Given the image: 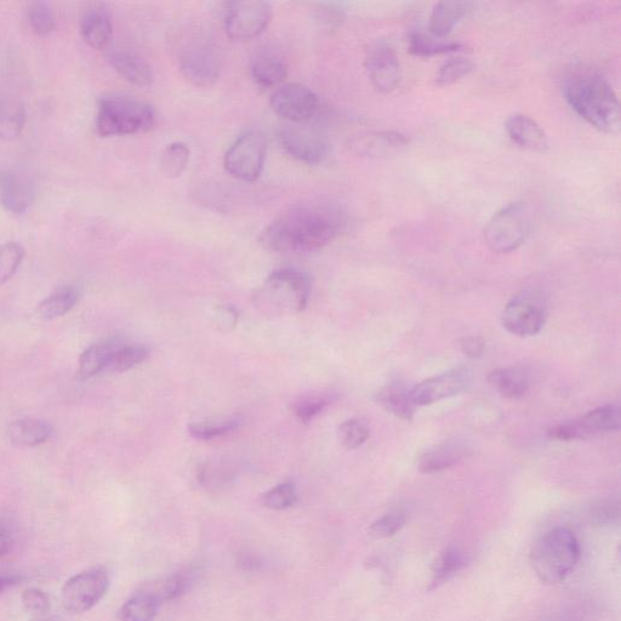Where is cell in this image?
Listing matches in <instances>:
<instances>
[{
	"label": "cell",
	"instance_id": "cell-13",
	"mask_svg": "<svg viewBox=\"0 0 621 621\" xmlns=\"http://www.w3.org/2000/svg\"><path fill=\"white\" fill-rule=\"evenodd\" d=\"M260 294L262 298L279 301L282 306L287 305L294 312H301L309 304L311 279L306 273L298 270H277L267 277Z\"/></svg>",
	"mask_w": 621,
	"mask_h": 621
},
{
	"label": "cell",
	"instance_id": "cell-52",
	"mask_svg": "<svg viewBox=\"0 0 621 621\" xmlns=\"http://www.w3.org/2000/svg\"><path fill=\"white\" fill-rule=\"evenodd\" d=\"M24 580V575L10 572V571H0V595H3L4 592H7L14 586L19 585L21 581Z\"/></svg>",
	"mask_w": 621,
	"mask_h": 621
},
{
	"label": "cell",
	"instance_id": "cell-22",
	"mask_svg": "<svg viewBox=\"0 0 621 621\" xmlns=\"http://www.w3.org/2000/svg\"><path fill=\"white\" fill-rule=\"evenodd\" d=\"M470 453L465 442L449 441L436 444L420 455L418 469L423 474H436L463 461Z\"/></svg>",
	"mask_w": 621,
	"mask_h": 621
},
{
	"label": "cell",
	"instance_id": "cell-38",
	"mask_svg": "<svg viewBox=\"0 0 621 621\" xmlns=\"http://www.w3.org/2000/svg\"><path fill=\"white\" fill-rule=\"evenodd\" d=\"M27 19L34 33L41 37H48L58 28V21L53 7L47 2H33L28 5Z\"/></svg>",
	"mask_w": 621,
	"mask_h": 621
},
{
	"label": "cell",
	"instance_id": "cell-5",
	"mask_svg": "<svg viewBox=\"0 0 621 621\" xmlns=\"http://www.w3.org/2000/svg\"><path fill=\"white\" fill-rule=\"evenodd\" d=\"M533 227V214L529 205L516 202L501 208L488 221L484 241L494 253L515 252L527 241Z\"/></svg>",
	"mask_w": 621,
	"mask_h": 621
},
{
	"label": "cell",
	"instance_id": "cell-40",
	"mask_svg": "<svg viewBox=\"0 0 621 621\" xmlns=\"http://www.w3.org/2000/svg\"><path fill=\"white\" fill-rule=\"evenodd\" d=\"M25 248L17 242L0 244V286L10 281L25 259Z\"/></svg>",
	"mask_w": 621,
	"mask_h": 621
},
{
	"label": "cell",
	"instance_id": "cell-27",
	"mask_svg": "<svg viewBox=\"0 0 621 621\" xmlns=\"http://www.w3.org/2000/svg\"><path fill=\"white\" fill-rule=\"evenodd\" d=\"M121 345V341L110 339L88 347L79 357L78 378L88 380L107 370L110 367L113 353Z\"/></svg>",
	"mask_w": 621,
	"mask_h": 621
},
{
	"label": "cell",
	"instance_id": "cell-29",
	"mask_svg": "<svg viewBox=\"0 0 621 621\" xmlns=\"http://www.w3.org/2000/svg\"><path fill=\"white\" fill-rule=\"evenodd\" d=\"M27 115L22 102L10 95H0V140L13 141L25 129Z\"/></svg>",
	"mask_w": 621,
	"mask_h": 621
},
{
	"label": "cell",
	"instance_id": "cell-16",
	"mask_svg": "<svg viewBox=\"0 0 621 621\" xmlns=\"http://www.w3.org/2000/svg\"><path fill=\"white\" fill-rule=\"evenodd\" d=\"M470 385V370L459 367L421 381L412 387L409 393L415 406H429L460 395L469 389Z\"/></svg>",
	"mask_w": 621,
	"mask_h": 621
},
{
	"label": "cell",
	"instance_id": "cell-30",
	"mask_svg": "<svg viewBox=\"0 0 621 621\" xmlns=\"http://www.w3.org/2000/svg\"><path fill=\"white\" fill-rule=\"evenodd\" d=\"M469 563V556L466 552L450 546V548L441 552L431 567L430 590L440 588L446 584L448 580L453 579L455 575L463 571Z\"/></svg>",
	"mask_w": 621,
	"mask_h": 621
},
{
	"label": "cell",
	"instance_id": "cell-23",
	"mask_svg": "<svg viewBox=\"0 0 621 621\" xmlns=\"http://www.w3.org/2000/svg\"><path fill=\"white\" fill-rule=\"evenodd\" d=\"M108 62L125 81L138 87H148L153 83V71L148 62L130 50H112L107 55Z\"/></svg>",
	"mask_w": 621,
	"mask_h": 621
},
{
	"label": "cell",
	"instance_id": "cell-11",
	"mask_svg": "<svg viewBox=\"0 0 621 621\" xmlns=\"http://www.w3.org/2000/svg\"><path fill=\"white\" fill-rule=\"evenodd\" d=\"M180 71L198 88H210L219 81L221 56L218 48L205 39L188 43L180 54Z\"/></svg>",
	"mask_w": 621,
	"mask_h": 621
},
{
	"label": "cell",
	"instance_id": "cell-24",
	"mask_svg": "<svg viewBox=\"0 0 621 621\" xmlns=\"http://www.w3.org/2000/svg\"><path fill=\"white\" fill-rule=\"evenodd\" d=\"M53 434V426L41 419H20L13 421L8 427L10 442L20 448L41 446V444L49 441Z\"/></svg>",
	"mask_w": 621,
	"mask_h": 621
},
{
	"label": "cell",
	"instance_id": "cell-36",
	"mask_svg": "<svg viewBox=\"0 0 621 621\" xmlns=\"http://www.w3.org/2000/svg\"><path fill=\"white\" fill-rule=\"evenodd\" d=\"M190 162V150L182 142H173L162 153L161 172L170 180L178 179L184 174Z\"/></svg>",
	"mask_w": 621,
	"mask_h": 621
},
{
	"label": "cell",
	"instance_id": "cell-6",
	"mask_svg": "<svg viewBox=\"0 0 621 621\" xmlns=\"http://www.w3.org/2000/svg\"><path fill=\"white\" fill-rule=\"evenodd\" d=\"M548 315V300L544 293L539 289L527 288L506 304L501 313V324L511 334L531 338L543 330Z\"/></svg>",
	"mask_w": 621,
	"mask_h": 621
},
{
	"label": "cell",
	"instance_id": "cell-34",
	"mask_svg": "<svg viewBox=\"0 0 621 621\" xmlns=\"http://www.w3.org/2000/svg\"><path fill=\"white\" fill-rule=\"evenodd\" d=\"M408 45L410 54L420 56V58H430V56L454 53L461 49L460 43L442 42L437 38L426 36L420 31L409 33Z\"/></svg>",
	"mask_w": 621,
	"mask_h": 621
},
{
	"label": "cell",
	"instance_id": "cell-39",
	"mask_svg": "<svg viewBox=\"0 0 621 621\" xmlns=\"http://www.w3.org/2000/svg\"><path fill=\"white\" fill-rule=\"evenodd\" d=\"M150 356V349L146 345L141 344H122L113 353L110 367L107 370L115 373H124L128 370L139 366L146 358Z\"/></svg>",
	"mask_w": 621,
	"mask_h": 621
},
{
	"label": "cell",
	"instance_id": "cell-48",
	"mask_svg": "<svg viewBox=\"0 0 621 621\" xmlns=\"http://www.w3.org/2000/svg\"><path fill=\"white\" fill-rule=\"evenodd\" d=\"M15 544V533L8 521L0 520V560L10 554Z\"/></svg>",
	"mask_w": 621,
	"mask_h": 621
},
{
	"label": "cell",
	"instance_id": "cell-17",
	"mask_svg": "<svg viewBox=\"0 0 621 621\" xmlns=\"http://www.w3.org/2000/svg\"><path fill=\"white\" fill-rule=\"evenodd\" d=\"M36 196L30 175L16 167H0V205L8 213L21 215L31 208Z\"/></svg>",
	"mask_w": 621,
	"mask_h": 621
},
{
	"label": "cell",
	"instance_id": "cell-8",
	"mask_svg": "<svg viewBox=\"0 0 621 621\" xmlns=\"http://www.w3.org/2000/svg\"><path fill=\"white\" fill-rule=\"evenodd\" d=\"M108 588H110V575L105 569H88L73 575L62 586V606L73 614L89 612L105 597Z\"/></svg>",
	"mask_w": 621,
	"mask_h": 621
},
{
	"label": "cell",
	"instance_id": "cell-1",
	"mask_svg": "<svg viewBox=\"0 0 621 621\" xmlns=\"http://www.w3.org/2000/svg\"><path fill=\"white\" fill-rule=\"evenodd\" d=\"M346 216L333 203L313 202L289 208L266 227L260 242L277 253H305L322 249L343 232Z\"/></svg>",
	"mask_w": 621,
	"mask_h": 621
},
{
	"label": "cell",
	"instance_id": "cell-28",
	"mask_svg": "<svg viewBox=\"0 0 621 621\" xmlns=\"http://www.w3.org/2000/svg\"><path fill=\"white\" fill-rule=\"evenodd\" d=\"M472 3L469 2H441L432 10L429 22V31L436 38L446 37L459 24L461 19L469 13Z\"/></svg>",
	"mask_w": 621,
	"mask_h": 621
},
{
	"label": "cell",
	"instance_id": "cell-10",
	"mask_svg": "<svg viewBox=\"0 0 621 621\" xmlns=\"http://www.w3.org/2000/svg\"><path fill=\"white\" fill-rule=\"evenodd\" d=\"M278 144L295 161L317 165L326 161L330 145L326 135L305 124H286L277 133Z\"/></svg>",
	"mask_w": 621,
	"mask_h": 621
},
{
	"label": "cell",
	"instance_id": "cell-2",
	"mask_svg": "<svg viewBox=\"0 0 621 621\" xmlns=\"http://www.w3.org/2000/svg\"><path fill=\"white\" fill-rule=\"evenodd\" d=\"M563 95L577 115L609 135L620 131L621 112L617 94L602 73L594 68H572L563 79Z\"/></svg>",
	"mask_w": 621,
	"mask_h": 621
},
{
	"label": "cell",
	"instance_id": "cell-33",
	"mask_svg": "<svg viewBox=\"0 0 621 621\" xmlns=\"http://www.w3.org/2000/svg\"><path fill=\"white\" fill-rule=\"evenodd\" d=\"M243 424L241 415H233L231 418L221 420L201 421V423H192L188 425V434L196 440L210 441L216 437H222L231 434L232 431L238 429Z\"/></svg>",
	"mask_w": 621,
	"mask_h": 621
},
{
	"label": "cell",
	"instance_id": "cell-42",
	"mask_svg": "<svg viewBox=\"0 0 621 621\" xmlns=\"http://www.w3.org/2000/svg\"><path fill=\"white\" fill-rule=\"evenodd\" d=\"M590 521L596 526L611 527L620 520L619 501L608 498L595 500L588 510Z\"/></svg>",
	"mask_w": 621,
	"mask_h": 621
},
{
	"label": "cell",
	"instance_id": "cell-51",
	"mask_svg": "<svg viewBox=\"0 0 621 621\" xmlns=\"http://www.w3.org/2000/svg\"><path fill=\"white\" fill-rule=\"evenodd\" d=\"M344 11L336 4H323L321 8V20L324 24L336 27L343 20Z\"/></svg>",
	"mask_w": 621,
	"mask_h": 621
},
{
	"label": "cell",
	"instance_id": "cell-15",
	"mask_svg": "<svg viewBox=\"0 0 621 621\" xmlns=\"http://www.w3.org/2000/svg\"><path fill=\"white\" fill-rule=\"evenodd\" d=\"M620 429V409L614 404L591 410L583 418L552 427L549 435L555 440L574 441Z\"/></svg>",
	"mask_w": 621,
	"mask_h": 621
},
{
	"label": "cell",
	"instance_id": "cell-7",
	"mask_svg": "<svg viewBox=\"0 0 621 621\" xmlns=\"http://www.w3.org/2000/svg\"><path fill=\"white\" fill-rule=\"evenodd\" d=\"M267 142L260 131L250 130L239 136L226 152L224 165L232 178L254 182L260 178L266 161Z\"/></svg>",
	"mask_w": 621,
	"mask_h": 621
},
{
	"label": "cell",
	"instance_id": "cell-18",
	"mask_svg": "<svg viewBox=\"0 0 621 621\" xmlns=\"http://www.w3.org/2000/svg\"><path fill=\"white\" fill-rule=\"evenodd\" d=\"M409 145L406 135L398 131H370L351 142L357 155L370 158H389L400 155Z\"/></svg>",
	"mask_w": 621,
	"mask_h": 621
},
{
	"label": "cell",
	"instance_id": "cell-25",
	"mask_svg": "<svg viewBox=\"0 0 621 621\" xmlns=\"http://www.w3.org/2000/svg\"><path fill=\"white\" fill-rule=\"evenodd\" d=\"M409 391L402 381H391L375 393L374 401L395 417L409 421L414 418L417 408L410 398Z\"/></svg>",
	"mask_w": 621,
	"mask_h": 621
},
{
	"label": "cell",
	"instance_id": "cell-9",
	"mask_svg": "<svg viewBox=\"0 0 621 621\" xmlns=\"http://www.w3.org/2000/svg\"><path fill=\"white\" fill-rule=\"evenodd\" d=\"M272 5L262 0H239L227 5L225 31L233 41L247 42L266 31L272 20Z\"/></svg>",
	"mask_w": 621,
	"mask_h": 621
},
{
	"label": "cell",
	"instance_id": "cell-31",
	"mask_svg": "<svg viewBox=\"0 0 621 621\" xmlns=\"http://www.w3.org/2000/svg\"><path fill=\"white\" fill-rule=\"evenodd\" d=\"M81 299V292L74 287H64L44 299L37 307L39 317L53 321L65 316Z\"/></svg>",
	"mask_w": 621,
	"mask_h": 621
},
{
	"label": "cell",
	"instance_id": "cell-20",
	"mask_svg": "<svg viewBox=\"0 0 621 621\" xmlns=\"http://www.w3.org/2000/svg\"><path fill=\"white\" fill-rule=\"evenodd\" d=\"M250 77L262 90L279 88L286 81L288 66L281 55L272 50H261L250 62Z\"/></svg>",
	"mask_w": 621,
	"mask_h": 621
},
{
	"label": "cell",
	"instance_id": "cell-45",
	"mask_svg": "<svg viewBox=\"0 0 621 621\" xmlns=\"http://www.w3.org/2000/svg\"><path fill=\"white\" fill-rule=\"evenodd\" d=\"M406 524V516L402 512H390L376 520L369 528V535L375 539H386L400 532Z\"/></svg>",
	"mask_w": 621,
	"mask_h": 621
},
{
	"label": "cell",
	"instance_id": "cell-49",
	"mask_svg": "<svg viewBox=\"0 0 621 621\" xmlns=\"http://www.w3.org/2000/svg\"><path fill=\"white\" fill-rule=\"evenodd\" d=\"M460 349L466 357L476 360V358H481L483 356L486 344H484V341L481 338L469 336V338L460 340Z\"/></svg>",
	"mask_w": 621,
	"mask_h": 621
},
{
	"label": "cell",
	"instance_id": "cell-50",
	"mask_svg": "<svg viewBox=\"0 0 621 621\" xmlns=\"http://www.w3.org/2000/svg\"><path fill=\"white\" fill-rule=\"evenodd\" d=\"M216 311H218V315H216V318H218V324L220 329L224 327L227 332V330H231L236 327L239 319V313L235 309V307L229 305H221L218 307V309H216Z\"/></svg>",
	"mask_w": 621,
	"mask_h": 621
},
{
	"label": "cell",
	"instance_id": "cell-14",
	"mask_svg": "<svg viewBox=\"0 0 621 621\" xmlns=\"http://www.w3.org/2000/svg\"><path fill=\"white\" fill-rule=\"evenodd\" d=\"M364 66L373 87L380 93H391L402 81V66L392 45L378 39L369 45Z\"/></svg>",
	"mask_w": 621,
	"mask_h": 621
},
{
	"label": "cell",
	"instance_id": "cell-41",
	"mask_svg": "<svg viewBox=\"0 0 621 621\" xmlns=\"http://www.w3.org/2000/svg\"><path fill=\"white\" fill-rule=\"evenodd\" d=\"M476 70L474 61L465 58L450 59L440 67L436 74V84L440 87H447V85L454 84L460 81L461 78L469 76L470 73Z\"/></svg>",
	"mask_w": 621,
	"mask_h": 621
},
{
	"label": "cell",
	"instance_id": "cell-12",
	"mask_svg": "<svg viewBox=\"0 0 621 621\" xmlns=\"http://www.w3.org/2000/svg\"><path fill=\"white\" fill-rule=\"evenodd\" d=\"M271 107L277 116L290 124H306L318 116L321 100L306 85L288 83L273 93Z\"/></svg>",
	"mask_w": 621,
	"mask_h": 621
},
{
	"label": "cell",
	"instance_id": "cell-47",
	"mask_svg": "<svg viewBox=\"0 0 621 621\" xmlns=\"http://www.w3.org/2000/svg\"><path fill=\"white\" fill-rule=\"evenodd\" d=\"M22 605L27 612L36 615H43L49 612L50 600L44 591L39 589H27L21 597Z\"/></svg>",
	"mask_w": 621,
	"mask_h": 621
},
{
	"label": "cell",
	"instance_id": "cell-26",
	"mask_svg": "<svg viewBox=\"0 0 621 621\" xmlns=\"http://www.w3.org/2000/svg\"><path fill=\"white\" fill-rule=\"evenodd\" d=\"M488 381L501 396L514 401L526 396L531 386V378L522 367L495 369L489 373Z\"/></svg>",
	"mask_w": 621,
	"mask_h": 621
},
{
	"label": "cell",
	"instance_id": "cell-43",
	"mask_svg": "<svg viewBox=\"0 0 621 621\" xmlns=\"http://www.w3.org/2000/svg\"><path fill=\"white\" fill-rule=\"evenodd\" d=\"M261 503L271 510H287L298 503V494H296L294 484L286 482L262 495Z\"/></svg>",
	"mask_w": 621,
	"mask_h": 621
},
{
	"label": "cell",
	"instance_id": "cell-44",
	"mask_svg": "<svg viewBox=\"0 0 621 621\" xmlns=\"http://www.w3.org/2000/svg\"><path fill=\"white\" fill-rule=\"evenodd\" d=\"M339 440L347 450L360 448L370 437L369 427L361 420L351 419L339 427Z\"/></svg>",
	"mask_w": 621,
	"mask_h": 621
},
{
	"label": "cell",
	"instance_id": "cell-3",
	"mask_svg": "<svg viewBox=\"0 0 621 621\" xmlns=\"http://www.w3.org/2000/svg\"><path fill=\"white\" fill-rule=\"evenodd\" d=\"M580 545L575 534L566 527H557L537 540L531 551V566L540 581L558 584L577 566Z\"/></svg>",
	"mask_w": 621,
	"mask_h": 621
},
{
	"label": "cell",
	"instance_id": "cell-35",
	"mask_svg": "<svg viewBox=\"0 0 621 621\" xmlns=\"http://www.w3.org/2000/svg\"><path fill=\"white\" fill-rule=\"evenodd\" d=\"M335 400L334 393L330 392L306 393V395L296 398L292 408L301 423L309 424Z\"/></svg>",
	"mask_w": 621,
	"mask_h": 621
},
{
	"label": "cell",
	"instance_id": "cell-32",
	"mask_svg": "<svg viewBox=\"0 0 621 621\" xmlns=\"http://www.w3.org/2000/svg\"><path fill=\"white\" fill-rule=\"evenodd\" d=\"M161 606L150 592L141 591L131 597L119 609L118 621H153L157 617L158 608Z\"/></svg>",
	"mask_w": 621,
	"mask_h": 621
},
{
	"label": "cell",
	"instance_id": "cell-46",
	"mask_svg": "<svg viewBox=\"0 0 621 621\" xmlns=\"http://www.w3.org/2000/svg\"><path fill=\"white\" fill-rule=\"evenodd\" d=\"M197 474L199 483L209 489L229 486L233 478H235V475L230 470L210 464H204L199 467Z\"/></svg>",
	"mask_w": 621,
	"mask_h": 621
},
{
	"label": "cell",
	"instance_id": "cell-37",
	"mask_svg": "<svg viewBox=\"0 0 621 621\" xmlns=\"http://www.w3.org/2000/svg\"><path fill=\"white\" fill-rule=\"evenodd\" d=\"M192 581V571L182 572L161 580V583H156L145 591L150 592L159 603L172 601L174 598L184 594V592L190 588Z\"/></svg>",
	"mask_w": 621,
	"mask_h": 621
},
{
	"label": "cell",
	"instance_id": "cell-19",
	"mask_svg": "<svg viewBox=\"0 0 621 621\" xmlns=\"http://www.w3.org/2000/svg\"><path fill=\"white\" fill-rule=\"evenodd\" d=\"M81 32L85 43L95 50L110 47L113 37V24L110 9L106 4L95 3L84 10Z\"/></svg>",
	"mask_w": 621,
	"mask_h": 621
},
{
	"label": "cell",
	"instance_id": "cell-4",
	"mask_svg": "<svg viewBox=\"0 0 621 621\" xmlns=\"http://www.w3.org/2000/svg\"><path fill=\"white\" fill-rule=\"evenodd\" d=\"M156 123V112L145 101L123 94L102 96L95 129L101 138L146 133Z\"/></svg>",
	"mask_w": 621,
	"mask_h": 621
},
{
	"label": "cell",
	"instance_id": "cell-21",
	"mask_svg": "<svg viewBox=\"0 0 621 621\" xmlns=\"http://www.w3.org/2000/svg\"><path fill=\"white\" fill-rule=\"evenodd\" d=\"M505 129L510 139L526 150L545 153L550 148L545 130L533 118L522 113L507 118Z\"/></svg>",
	"mask_w": 621,
	"mask_h": 621
}]
</instances>
